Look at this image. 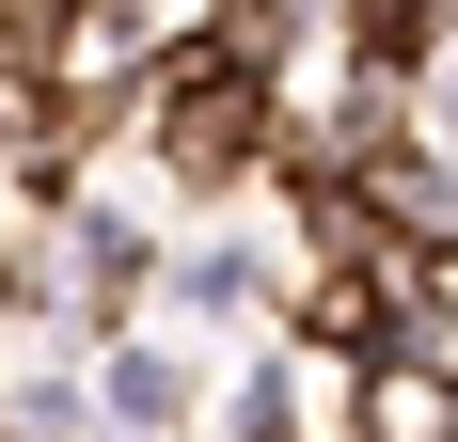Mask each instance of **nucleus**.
<instances>
[{
	"instance_id": "obj_1",
	"label": "nucleus",
	"mask_w": 458,
	"mask_h": 442,
	"mask_svg": "<svg viewBox=\"0 0 458 442\" xmlns=\"http://www.w3.org/2000/svg\"><path fill=\"white\" fill-rule=\"evenodd\" d=\"M253 142H269V95H253V64H237V47H174V80H158V158L222 190Z\"/></svg>"
},
{
	"instance_id": "obj_2",
	"label": "nucleus",
	"mask_w": 458,
	"mask_h": 442,
	"mask_svg": "<svg viewBox=\"0 0 458 442\" xmlns=\"http://www.w3.org/2000/svg\"><path fill=\"white\" fill-rule=\"evenodd\" d=\"M348 32H364V64H427L443 47V0H364Z\"/></svg>"
}]
</instances>
